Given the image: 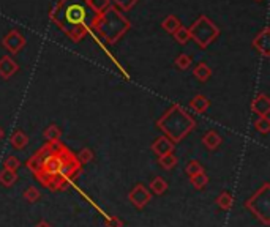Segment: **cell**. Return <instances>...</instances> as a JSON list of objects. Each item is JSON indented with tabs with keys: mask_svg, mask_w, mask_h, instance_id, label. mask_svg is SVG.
Segmentation results:
<instances>
[{
	"mask_svg": "<svg viewBox=\"0 0 270 227\" xmlns=\"http://www.w3.org/2000/svg\"><path fill=\"white\" fill-rule=\"evenodd\" d=\"M158 126L168 136V139L172 140L175 144V142L182 140L191 130H193L195 122L180 108L175 106L174 109H171L166 115L160 120Z\"/></svg>",
	"mask_w": 270,
	"mask_h": 227,
	"instance_id": "6da1fadb",
	"label": "cell"
},
{
	"mask_svg": "<svg viewBox=\"0 0 270 227\" xmlns=\"http://www.w3.org/2000/svg\"><path fill=\"white\" fill-rule=\"evenodd\" d=\"M244 205L262 224L270 226V183H262L261 188Z\"/></svg>",
	"mask_w": 270,
	"mask_h": 227,
	"instance_id": "7a4b0ae2",
	"label": "cell"
},
{
	"mask_svg": "<svg viewBox=\"0 0 270 227\" xmlns=\"http://www.w3.org/2000/svg\"><path fill=\"white\" fill-rule=\"evenodd\" d=\"M81 172H82V164L79 162V159H77V156L65 147L63 148V153H62L60 175L71 183Z\"/></svg>",
	"mask_w": 270,
	"mask_h": 227,
	"instance_id": "3957f363",
	"label": "cell"
},
{
	"mask_svg": "<svg viewBox=\"0 0 270 227\" xmlns=\"http://www.w3.org/2000/svg\"><path fill=\"white\" fill-rule=\"evenodd\" d=\"M128 201L131 202L134 208L142 210V208H146L148 202L152 201V193L146 184L138 183V184H134L133 189L128 193Z\"/></svg>",
	"mask_w": 270,
	"mask_h": 227,
	"instance_id": "277c9868",
	"label": "cell"
},
{
	"mask_svg": "<svg viewBox=\"0 0 270 227\" xmlns=\"http://www.w3.org/2000/svg\"><path fill=\"white\" fill-rule=\"evenodd\" d=\"M152 152L161 158V156H166L169 153L174 152V142L169 140L168 137L161 136V137H156V140L152 144Z\"/></svg>",
	"mask_w": 270,
	"mask_h": 227,
	"instance_id": "5b68a950",
	"label": "cell"
},
{
	"mask_svg": "<svg viewBox=\"0 0 270 227\" xmlns=\"http://www.w3.org/2000/svg\"><path fill=\"white\" fill-rule=\"evenodd\" d=\"M45 156H46V145L41 147L40 150L35 153L32 158H28L27 162H25V167L30 170L33 175H37L40 170H41V166H43V161H45Z\"/></svg>",
	"mask_w": 270,
	"mask_h": 227,
	"instance_id": "8992f818",
	"label": "cell"
},
{
	"mask_svg": "<svg viewBox=\"0 0 270 227\" xmlns=\"http://www.w3.org/2000/svg\"><path fill=\"white\" fill-rule=\"evenodd\" d=\"M148 189L155 196H163L168 191V182L163 177H155V179L148 183Z\"/></svg>",
	"mask_w": 270,
	"mask_h": 227,
	"instance_id": "52a82bcc",
	"label": "cell"
},
{
	"mask_svg": "<svg viewBox=\"0 0 270 227\" xmlns=\"http://www.w3.org/2000/svg\"><path fill=\"white\" fill-rule=\"evenodd\" d=\"M269 109H270V103H269V98L264 96V95H261L254 99V103H253V111L258 114V115L261 117H267V114H269Z\"/></svg>",
	"mask_w": 270,
	"mask_h": 227,
	"instance_id": "ba28073f",
	"label": "cell"
},
{
	"mask_svg": "<svg viewBox=\"0 0 270 227\" xmlns=\"http://www.w3.org/2000/svg\"><path fill=\"white\" fill-rule=\"evenodd\" d=\"M215 202L218 205V208H221L224 211H229L234 207V196L229 193V191H223V193L217 197Z\"/></svg>",
	"mask_w": 270,
	"mask_h": 227,
	"instance_id": "9c48e42d",
	"label": "cell"
},
{
	"mask_svg": "<svg viewBox=\"0 0 270 227\" xmlns=\"http://www.w3.org/2000/svg\"><path fill=\"white\" fill-rule=\"evenodd\" d=\"M202 144L205 145V148H209V150H217V148L221 145V137H220L215 131H209L202 137Z\"/></svg>",
	"mask_w": 270,
	"mask_h": 227,
	"instance_id": "30bf717a",
	"label": "cell"
},
{
	"mask_svg": "<svg viewBox=\"0 0 270 227\" xmlns=\"http://www.w3.org/2000/svg\"><path fill=\"white\" fill-rule=\"evenodd\" d=\"M188 179H190L191 186H193L195 189H204L209 184V175L205 170L204 172L196 174V175H191V177H188Z\"/></svg>",
	"mask_w": 270,
	"mask_h": 227,
	"instance_id": "8fae6325",
	"label": "cell"
},
{
	"mask_svg": "<svg viewBox=\"0 0 270 227\" xmlns=\"http://www.w3.org/2000/svg\"><path fill=\"white\" fill-rule=\"evenodd\" d=\"M16 182H18V172H13V170L8 169L0 170V184H3L5 188L13 186Z\"/></svg>",
	"mask_w": 270,
	"mask_h": 227,
	"instance_id": "7c38bea8",
	"label": "cell"
},
{
	"mask_svg": "<svg viewBox=\"0 0 270 227\" xmlns=\"http://www.w3.org/2000/svg\"><path fill=\"white\" fill-rule=\"evenodd\" d=\"M10 140H11L13 148H16V150H23V148L28 144V137L23 131H14Z\"/></svg>",
	"mask_w": 270,
	"mask_h": 227,
	"instance_id": "4fadbf2b",
	"label": "cell"
},
{
	"mask_svg": "<svg viewBox=\"0 0 270 227\" xmlns=\"http://www.w3.org/2000/svg\"><path fill=\"white\" fill-rule=\"evenodd\" d=\"M158 164L161 166V169H165V170H172L177 166V156L174 153L161 156V158H158Z\"/></svg>",
	"mask_w": 270,
	"mask_h": 227,
	"instance_id": "5bb4252c",
	"label": "cell"
},
{
	"mask_svg": "<svg viewBox=\"0 0 270 227\" xmlns=\"http://www.w3.org/2000/svg\"><path fill=\"white\" fill-rule=\"evenodd\" d=\"M23 197L25 199V201H27L28 204H35L37 201H40L41 193H40V189H38V188H35V186H28V188H25V189H24Z\"/></svg>",
	"mask_w": 270,
	"mask_h": 227,
	"instance_id": "9a60e30c",
	"label": "cell"
},
{
	"mask_svg": "<svg viewBox=\"0 0 270 227\" xmlns=\"http://www.w3.org/2000/svg\"><path fill=\"white\" fill-rule=\"evenodd\" d=\"M14 71H16V65H14L10 59H3L0 62V74L3 77H10Z\"/></svg>",
	"mask_w": 270,
	"mask_h": 227,
	"instance_id": "2e32d148",
	"label": "cell"
},
{
	"mask_svg": "<svg viewBox=\"0 0 270 227\" xmlns=\"http://www.w3.org/2000/svg\"><path fill=\"white\" fill-rule=\"evenodd\" d=\"M77 159H79V162L84 166V164H90L92 161L95 159V153L90 150V148H82V150L76 155Z\"/></svg>",
	"mask_w": 270,
	"mask_h": 227,
	"instance_id": "e0dca14e",
	"label": "cell"
},
{
	"mask_svg": "<svg viewBox=\"0 0 270 227\" xmlns=\"http://www.w3.org/2000/svg\"><path fill=\"white\" fill-rule=\"evenodd\" d=\"M60 136H62V133L60 130L57 128L55 125H51L48 128V130L45 131V137L49 140V142H59L60 140Z\"/></svg>",
	"mask_w": 270,
	"mask_h": 227,
	"instance_id": "ac0fdd59",
	"label": "cell"
},
{
	"mask_svg": "<svg viewBox=\"0 0 270 227\" xmlns=\"http://www.w3.org/2000/svg\"><path fill=\"white\" fill-rule=\"evenodd\" d=\"M21 167V159L18 156H8L5 161H3V169H8V170H13V172H18Z\"/></svg>",
	"mask_w": 270,
	"mask_h": 227,
	"instance_id": "d6986e66",
	"label": "cell"
},
{
	"mask_svg": "<svg viewBox=\"0 0 270 227\" xmlns=\"http://www.w3.org/2000/svg\"><path fill=\"white\" fill-rule=\"evenodd\" d=\"M191 108L197 112H204L205 109L209 108V99H205L204 96H197L191 101Z\"/></svg>",
	"mask_w": 270,
	"mask_h": 227,
	"instance_id": "ffe728a7",
	"label": "cell"
},
{
	"mask_svg": "<svg viewBox=\"0 0 270 227\" xmlns=\"http://www.w3.org/2000/svg\"><path fill=\"white\" fill-rule=\"evenodd\" d=\"M185 172H187V175L188 177H191V175H196V174H199V172H204V167H202V164L199 161H190L188 164H187V169H185Z\"/></svg>",
	"mask_w": 270,
	"mask_h": 227,
	"instance_id": "44dd1931",
	"label": "cell"
},
{
	"mask_svg": "<svg viewBox=\"0 0 270 227\" xmlns=\"http://www.w3.org/2000/svg\"><path fill=\"white\" fill-rule=\"evenodd\" d=\"M254 126H256V130L261 131L262 134H267V133H269V130H270L269 118H267V117H261V118L258 120V122L254 123Z\"/></svg>",
	"mask_w": 270,
	"mask_h": 227,
	"instance_id": "7402d4cb",
	"label": "cell"
},
{
	"mask_svg": "<svg viewBox=\"0 0 270 227\" xmlns=\"http://www.w3.org/2000/svg\"><path fill=\"white\" fill-rule=\"evenodd\" d=\"M104 227H123V221L117 216H104Z\"/></svg>",
	"mask_w": 270,
	"mask_h": 227,
	"instance_id": "603a6c76",
	"label": "cell"
},
{
	"mask_svg": "<svg viewBox=\"0 0 270 227\" xmlns=\"http://www.w3.org/2000/svg\"><path fill=\"white\" fill-rule=\"evenodd\" d=\"M209 74H210V71L205 68V67H199L197 69H196V76L199 77L201 81H205L209 77Z\"/></svg>",
	"mask_w": 270,
	"mask_h": 227,
	"instance_id": "cb8c5ba5",
	"label": "cell"
},
{
	"mask_svg": "<svg viewBox=\"0 0 270 227\" xmlns=\"http://www.w3.org/2000/svg\"><path fill=\"white\" fill-rule=\"evenodd\" d=\"M35 227H51V224H49L48 221H40Z\"/></svg>",
	"mask_w": 270,
	"mask_h": 227,
	"instance_id": "d4e9b609",
	"label": "cell"
},
{
	"mask_svg": "<svg viewBox=\"0 0 270 227\" xmlns=\"http://www.w3.org/2000/svg\"><path fill=\"white\" fill-rule=\"evenodd\" d=\"M3 137V131L2 130H0V139H2Z\"/></svg>",
	"mask_w": 270,
	"mask_h": 227,
	"instance_id": "484cf974",
	"label": "cell"
}]
</instances>
